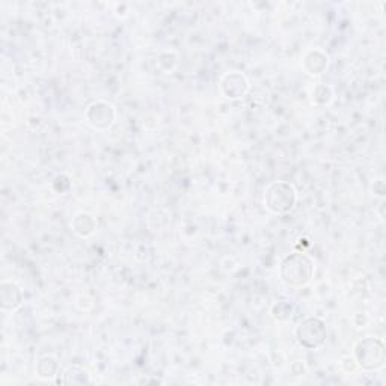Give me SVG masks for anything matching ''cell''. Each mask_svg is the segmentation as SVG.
I'll return each mask as SVG.
<instances>
[{
    "label": "cell",
    "mask_w": 386,
    "mask_h": 386,
    "mask_svg": "<svg viewBox=\"0 0 386 386\" xmlns=\"http://www.w3.org/2000/svg\"><path fill=\"white\" fill-rule=\"evenodd\" d=\"M314 270H316V265H314V260L311 257H308L307 253L294 252L287 255L281 263L280 275L287 285L302 287L312 280Z\"/></svg>",
    "instance_id": "6da1fadb"
},
{
    "label": "cell",
    "mask_w": 386,
    "mask_h": 386,
    "mask_svg": "<svg viewBox=\"0 0 386 386\" xmlns=\"http://www.w3.org/2000/svg\"><path fill=\"white\" fill-rule=\"evenodd\" d=\"M297 193L293 184L287 181H275L264 193V204L275 214H287L294 209Z\"/></svg>",
    "instance_id": "7a4b0ae2"
},
{
    "label": "cell",
    "mask_w": 386,
    "mask_h": 386,
    "mask_svg": "<svg viewBox=\"0 0 386 386\" xmlns=\"http://www.w3.org/2000/svg\"><path fill=\"white\" fill-rule=\"evenodd\" d=\"M296 340L297 343L308 350L320 348L328 336L326 323L319 317H307L296 326Z\"/></svg>",
    "instance_id": "3957f363"
},
{
    "label": "cell",
    "mask_w": 386,
    "mask_h": 386,
    "mask_svg": "<svg viewBox=\"0 0 386 386\" xmlns=\"http://www.w3.org/2000/svg\"><path fill=\"white\" fill-rule=\"evenodd\" d=\"M356 364L362 370H379L385 364V346L376 338H365L359 341L353 350Z\"/></svg>",
    "instance_id": "277c9868"
},
{
    "label": "cell",
    "mask_w": 386,
    "mask_h": 386,
    "mask_svg": "<svg viewBox=\"0 0 386 386\" xmlns=\"http://www.w3.org/2000/svg\"><path fill=\"white\" fill-rule=\"evenodd\" d=\"M84 116H87L88 124L92 128L99 130V131H104L115 124L116 111H115L114 104L107 103L104 100H96L88 106Z\"/></svg>",
    "instance_id": "5b68a950"
},
{
    "label": "cell",
    "mask_w": 386,
    "mask_h": 386,
    "mask_svg": "<svg viewBox=\"0 0 386 386\" xmlns=\"http://www.w3.org/2000/svg\"><path fill=\"white\" fill-rule=\"evenodd\" d=\"M222 94L229 100H238L249 91V82L241 72H228L221 80Z\"/></svg>",
    "instance_id": "8992f818"
},
{
    "label": "cell",
    "mask_w": 386,
    "mask_h": 386,
    "mask_svg": "<svg viewBox=\"0 0 386 386\" xmlns=\"http://www.w3.org/2000/svg\"><path fill=\"white\" fill-rule=\"evenodd\" d=\"M331 64L328 53H324L320 48H314L309 50L304 57V68L309 76H321L323 72L328 70Z\"/></svg>",
    "instance_id": "52a82bcc"
},
{
    "label": "cell",
    "mask_w": 386,
    "mask_h": 386,
    "mask_svg": "<svg viewBox=\"0 0 386 386\" xmlns=\"http://www.w3.org/2000/svg\"><path fill=\"white\" fill-rule=\"evenodd\" d=\"M23 294L18 285L12 281H4L0 285V302L4 311H16L21 307Z\"/></svg>",
    "instance_id": "ba28073f"
},
{
    "label": "cell",
    "mask_w": 386,
    "mask_h": 386,
    "mask_svg": "<svg viewBox=\"0 0 386 386\" xmlns=\"http://www.w3.org/2000/svg\"><path fill=\"white\" fill-rule=\"evenodd\" d=\"M72 228L82 237H89L96 228V221L89 213H80L72 221Z\"/></svg>",
    "instance_id": "9c48e42d"
},
{
    "label": "cell",
    "mask_w": 386,
    "mask_h": 386,
    "mask_svg": "<svg viewBox=\"0 0 386 386\" xmlns=\"http://www.w3.org/2000/svg\"><path fill=\"white\" fill-rule=\"evenodd\" d=\"M36 371L41 379H52L57 373V360L53 356H44L36 365Z\"/></svg>",
    "instance_id": "30bf717a"
},
{
    "label": "cell",
    "mask_w": 386,
    "mask_h": 386,
    "mask_svg": "<svg viewBox=\"0 0 386 386\" xmlns=\"http://www.w3.org/2000/svg\"><path fill=\"white\" fill-rule=\"evenodd\" d=\"M312 100L317 104H329L332 101V91L326 84H319L312 92Z\"/></svg>",
    "instance_id": "8fae6325"
}]
</instances>
